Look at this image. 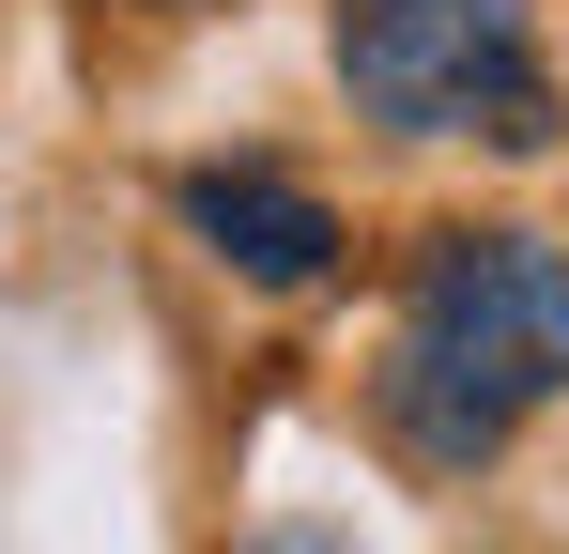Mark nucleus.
Listing matches in <instances>:
<instances>
[{"instance_id":"3","label":"nucleus","mask_w":569,"mask_h":554,"mask_svg":"<svg viewBox=\"0 0 569 554\" xmlns=\"http://www.w3.org/2000/svg\"><path fill=\"white\" fill-rule=\"evenodd\" d=\"M186 231L231 277H262V293H308V277L339 263V216H323L292 170H186Z\"/></svg>"},{"instance_id":"4","label":"nucleus","mask_w":569,"mask_h":554,"mask_svg":"<svg viewBox=\"0 0 569 554\" xmlns=\"http://www.w3.org/2000/svg\"><path fill=\"white\" fill-rule=\"evenodd\" d=\"M247 554H355V540H323V524H278V540H247Z\"/></svg>"},{"instance_id":"1","label":"nucleus","mask_w":569,"mask_h":554,"mask_svg":"<svg viewBox=\"0 0 569 554\" xmlns=\"http://www.w3.org/2000/svg\"><path fill=\"white\" fill-rule=\"evenodd\" d=\"M539 400H569V247L555 231H431L400 339H385V432L431 477H477Z\"/></svg>"},{"instance_id":"2","label":"nucleus","mask_w":569,"mask_h":554,"mask_svg":"<svg viewBox=\"0 0 569 554\" xmlns=\"http://www.w3.org/2000/svg\"><path fill=\"white\" fill-rule=\"evenodd\" d=\"M339 92L385 139H492V155L555 139V78H539L523 0H339Z\"/></svg>"}]
</instances>
